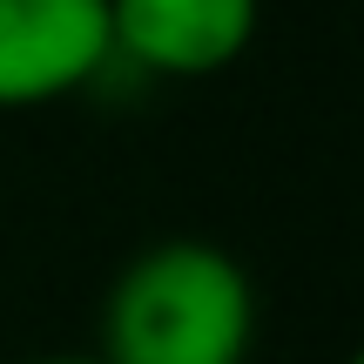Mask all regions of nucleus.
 I'll use <instances>...</instances> for the list:
<instances>
[{
	"mask_svg": "<svg viewBox=\"0 0 364 364\" xmlns=\"http://www.w3.org/2000/svg\"><path fill=\"white\" fill-rule=\"evenodd\" d=\"M108 54V0H0V108L88 88Z\"/></svg>",
	"mask_w": 364,
	"mask_h": 364,
	"instance_id": "f03ea898",
	"label": "nucleus"
},
{
	"mask_svg": "<svg viewBox=\"0 0 364 364\" xmlns=\"http://www.w3.org/2000/svg\"><path fill=\"white\" fill-rule=\"evenodd\" d=\"M257 41V0H108V48L169 81L223 75Z\"/></svg>",
	"mask_w": 364,
	"mask_h": 364,
	"instance_id": "7ed1b4c3",
	"label": "nucleus"
},
{
	"mask_svg": "<svg viewBox=\"0 0 364 364\" xmlns=\"http://www.w3.org/2000/svg\"><path fill=\"white\" fill-rule=\"evenodd\" d=\"M27 364H102V358H75V351H61V358H27Z\"/></svg>",
	"mask_w": 364,
	"mask_h": 364,
	"instance_id": "20e7f679",
	"label": "nucleus"
},
{
	"mask_svg": "<svg viewBox=\"0 0 364 364\" xmlns=\"http://www.w3.org/2000/svg\"><path fill=\"white\" fill-rule=\"evenodd\" d=\"M257 344V290L216 243L169 236L108 284L102 364H243Z\"/></svg>",
	"mask_w": 364,
	"mask_h": 364,
	"instance_id": "f257e3e1",
	"label": "nucleus"
}]
</instances>
